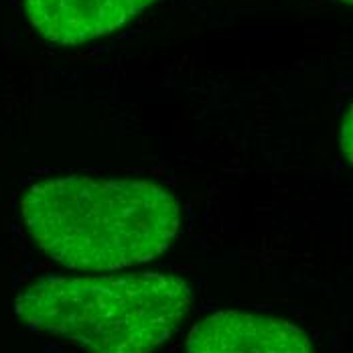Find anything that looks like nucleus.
<instances>
[{"mask_svg":"<svg viewBox=\"0 0 353 353\" xmlns=\"http://www.w3.org/2000/svg\"><path fill=\"white\" fill-rule=\"evenodd\" d=\"M341 144H343V150H345L347 159L352 161V112H347V118H345V124H343V139H341Z\"/></svg>","mask_w":353,"mask_h":353,"instance_id":"nucleus-5","label":"nucleus"},{"mask_svg":"<svg viewBox=\"0 0 353 353\" xmlns=\"http://www.w3.org/2000/svg\"><path fill=\"white\" fill-rule=\"evenodd\" d=\"M157 0H25V12L41 37L79 45L110 35Z\"/></svg>","mask_w":353,"mask_h":353,"instance_id":"nucleus-4","label":"nucleus"},{"mask_svg":"<svg viewBox=\"0 0 353 353\" xmlns=\"http://www.w3.org/2000/svg\"><path fill=\"white\" fill-rule=\"evenodd\" d=\"M339 2H343V4H352V0H339Z\"/></svg>","mask_w":353,"mask_h":353,"instance_id":"nucleus-6","label":"nucleus"},{"mask_svg":"<svg viewBox=\"0 0 353 353\" xmlns=\"http://www.w3.org/2000/svg\"><path fill=\"white\" fill-rule=\"evenodd\" d=\"M25 225L51 260L79 272L150 262L179 236L176 199L152 181L70 175L33 185Z\"/></svg>","mask_w":353,"mask_h":353,"instance_id":"nucleus-1","label":"nucleus"},{"mask_svg":"<svg viewBox=\"0 0 353 353\" xmlns=\"http://www.w3.org/2000/svg\"><path fill=\"white\" fill-rule=\"evenodd\" d=\"M187 353H313L303 329L276 317L219 311L187 335Z\"/></svg>","mask_w":353,"mask_h":353,"instance_id":"nucleus-3","label":"nucleus"},{"mask_svg":"<svg viewBox=\"0 0 353 353\" xmlns=\"http://www.w3.org/2000/svg\"><path fill=\"white\" fill-rule=\"evenodd\" d=\"M191 305V286L173 274L45 276L17 296L14 313L29 329L85 353H152Z\"/></svg>","mask_w":353,"mask_h":353,"instance_id":"nucleus-2","label":"nucleus"}]
</instances>
